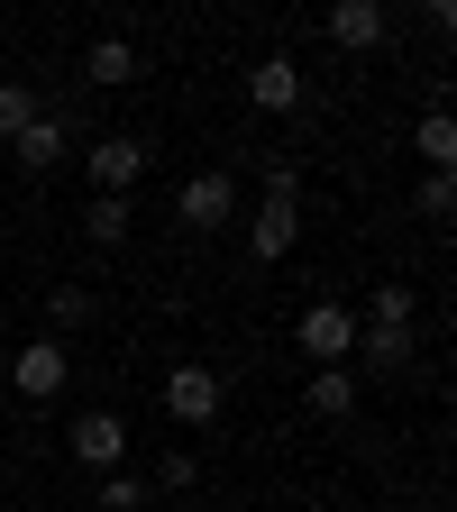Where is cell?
<instances>
[{"label": "cell", "mask_w": 457, "mask_h": 512, "mask_svg": "<svg viewBox=\"0 0 457 512\" xmlns=\"http://www.w3.org/2000/svg\"><path fill=\"white\" fill-rule=\"evenodd\" d=\"M220 403H229L220 366H174V375H165V412H174V430H211Z\"/></svg>", "instance_id": "obj_1"}, {"label": "cell", "mask_w": 457, "mask_h": 512, "mask_svg": "<svg viewBox=\"0 0 457 512\" xmlns=\"http://www.w3.org/2000/svg\"><path fill=\"white\" fill-rule=\"evenodd\" d=\"M174 211H183V229H229L238 220V174H183Z\"/></svg>", "instance_id": "obj_2"}, {"label": "cell", "mask_w": 457, "mask_h": 512, "mask_svg": "<svg viewBox=\"0 0 457 512\" xmlns=\"http://www.w3.org/2000/svg\"><path fill=\"white\" fill-rule=\"evenodd\" d=\"M64 448H74L92 476H119V458H128V421H119V412H83L74 430H64Z\"/></svg>", "instance_id": "obj_3"}, {"label": "cell", "mask_w": 457, "mask_h": 512, "mask_svg": "<svg viewBox=\"0 0 457 512\" xmlns=\"http://www.w3.org/2000/svg\"><path fill=\"white\" fill-rule=\"evenodd\" d=\"M83 174H92V192H119V202H128V183L147 174V138H92Z\"/></svg>", "instance_id": "obj_4"}, {"label": "cell", "mask_w": 457, "mask_h": 512, "mask_svg": "<svg viewBox=\"0 0 457 512\" xmlns=\"http://www.w3.org/2000/svg\"><path fill=\"white\" fill-rule=\"evenodd\" d=\"M348 348H357V311L311 302V311H302V357H311V366H348Z\"/></svg>", "instance_id": "obj_5"}, {"label": "cell", "mask_w": 457, "mask_h": 512, "mask_svg": "<svg viewBox=\"0 0 457 512\" xmlns=\"http://www.w3.org/2000/svg\"><path fill=\"white\" fill-rule=\"evenodd\" d=\"M64 375H74V357H64L55 339H28V348L10 357V384H19L28 403H55V394H64Z\"/></svg>", "instance_id": "obj_6"}, {"label": "cell", "mask_w": 457, "mask_h": 512, "mask_svg": "<svg viewBox=\"0 0 457 512\" xmlns=\"http://www.w3.org/2000/svg\"><path fill=\"white\" fill-rule=\"evenodd\" d=\"M384 37H394V10H384V0H339V10H330V46L366 55V46H384Z\"/></svg>", "instance_id": "obj_7"}, {"label": "cell", "mask_w": 457, "mask_h": 512, "mask_svg": "<svg viewBox=\"0 0 457 512\" xmlns=\"http://www.w3.org/2000/svg\"><path fill=\"white\" fill-rule=\"evenodd\" d=\"M247 101H256V110H293V101H302V64H293V55H266V64L247 74Z\"/></svg>", "instance_id": "obj_8"}, {"label": "cell", "mask_w": 457, "mask_h": 512, "mask_svg": "<svg viewBox=\"0 0 457 512\" xmlns=\"http://www.w3.org/2000/svg\"><path fill=\"white\" fill-rule=\"evenodd\" d=\"M348 357H357V366H375V375H403V366H412V330H375V320H366Z\"/></svg>", "instance_id": "obj_9"}, {"label": "cell", "mask_w": 457, "mask_h": 512, "mask_svg": "<svg viewBox=\"0 0 457 512\" xmlns=\"http://www.w3.org/2000/svg\"><path fill=\"white\" fill-rule=\"evenodd\" d=\"M64 156H74V147H64V119L37 110V119H28V138H19V165H28V174H55Z\"/></svg>", "instance_id": "obj_10"}, {"label": "cell", "mask_w": 457, "mask_h": 512, "mask_svg": "<svg viewBox=\"0 0 457 512\" xmlns=\"http://www.w3.org/2000/svg\"><path fill=\"white\" fill-rule=\"evenodd\" d=\"M83 74H92L101 92H119V83H138V46H128V37H101V46L83 55Z\"/></svg>", "instance_id": "obj_11"}, {"label": "cell", "mask_w": 457, "mask_h": 512, "mask_svg": "<svg viewBox=\"0 0 457 512\" xmlns=\"http://www.w3.org/2000/svg\"><path fill=\"white\" fill-rule=\"evenodd\" d=\"M293 238H302L293 202H266V211H256V266H275V256H293Z\"/></svg>", "instance_id": "obj_12"}, {"label": "cell", "mask_w": 457, "mask_h": 512, "mask_svg": "<svg viewBox=\"0 0 457 512\" xmlns=\"http://www.w3.org/2000/svg\"><path fill=\"white\" fill-rule=\"evenodd\" d=\"M128 229H138V211H128L119 192H92V211H83V238H92V247H119Z\"/></svg>", "instance_id": "obj_13"}, {"label": "cell", "mask_w": 457, "mask_h": 512, "mask_svg": "<svg viewBox=\"0 0 457 512\" xmlns=\"http://www.w3.org/2000/svg\"><path fill=\"white\" fill-rule=\"evenodd\" d=\"M311 412H320V421H348V412H357V375H348V366H320V375H311Z\"/></svg>", "instance_id": "obj_14"}, {"label": "cell", "mask_w": 457, "mask_h": 512, "mask_svg": "<svg viewBox=\"0 0 457 512\" xmlns=\"http://www.w3.org/2000/svg\"><path fill=\"white\" fill-rule=\"evenodd\" d=\"M412 147L430 156V174H448V156H457V119H448V110H430V119H421V138H412Z\"/></svg>", "instance_id": "obj_15"}, {"label": "cell", "mask_w": 457, "mask_h": 512, "mask_svg": "<svg viewBox=\"0 0 457 512\" xmlns=\"http://www.w3.org/2000/svg\"><path fill=\"white\" fill-rule=\"evenodd\" d=\"M28 119H37V92H28V83H0V138L19 147V138H28Z\"/></svg>", "instance_id": "obj_16"}, {"label": "cell", "mask_w": 457, "mask_h": 512, "mask_svg": "<svg viewBox=\"0 0 457 512\" xmlns=\"http://www.w3.org/2000/svg\"><path fill=\"white\" fill-rule=\"evenodd\" d=\"M46 320H55V330H83V320H92V293L83 284H55L46 293Z\"/></svg>", "instance_id": "obj_17"}, {"label": "cell", "mask_w": 457, "mask_h": 512, "mask_svg": "<svg viewBox=\"0 0 457 512\" xmlns=\"http://www.w3.org/2000/svg\"><path fill=\"white\" fill-rule=\"evenodd\" d=\"M156 485H165V494H192V485H202V458H192V448H165Z\"/></svg>", "instance_id": "obj_18"}, {"label": "cell", "mask_w": 457, "mask_h": 512, "mask_svg": "<svg viewBox=\"0 0 457 512\" xmlns=\"http://www.w3.org/2000/svg\"><path fill=\"white\" fill-rule=\"evenodd\" d=\"M366 320H375V330H412V293H403V284H384Z\"/></svg>", "instance_id": "obj_19"}, {"label": "cell", "mask_w": 457, "mask_h": 512, "mask_svg": "<svg viewBox=\"0 0 457 512\" xmlns=\"http://www.w3.org/2000/svg\"><path fill=\"white\" fill-rule=\"evenodd\" d=\"M412 211H421V220H448V211H457V183H448V174H430V183L412 192Z\"/></svg>", "instance_id": "obj_20"}, {"label": "cell", "mask_w": 457, "mask_h": 512, "mask_svg": "<svg viewBox=\"0 0 457 512\" xmlns=\"http://www.w3.org/2000/svg\"><path fill=\"white\" fill-rule=\"evenodd\" d=\"M101 512H147V485L138 476H101Z\"/></svg>", "instance_id": "obj_21"}, {"label": "cell", "mask_w": 457, "mask_h": 512, "mask_svg": "<svg viewBox=\"0 0 457 512\" xmlns=\"http://www.w3.org/2000/svg\"><path fill=\"white\" fill-rule=\"evenodd\" d=\"M266 202H293V211H302V174H293V165H284V156H275V165H266Z\"/></svg>", "instance_id": "obj_22"}]
</instances>
